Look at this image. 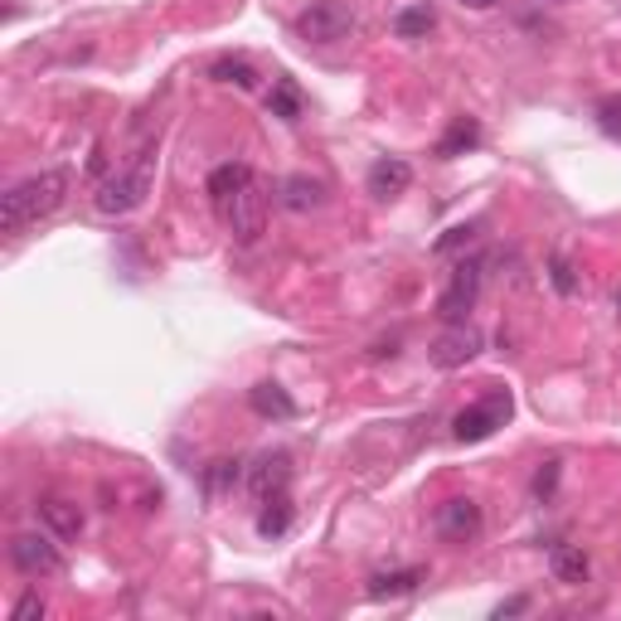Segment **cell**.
<instances>
[{"label":"cell","mask_w":621,"mask_h":621,"mask_svg":"<svg viewBox=\"0 0 621 621\" xmlns=\"http://www.w3.org/2000/svg\"><path fill=\"white\" fill-rule=\"evenodd\" d=\"M64 194H68V170H59V165L10 185L5 200H0V224H5V233L15 238L25 229H35L39 219H49V214L64 204Z\"/></svg>","instance_id":"obj_1"},{"label":"cell","mask_w":621,"mask_h":621,"mask_svg":"<svg viewBox=\"0 0 621 621\" xmlns=\"http://www.w3.org/2000/svg\"><path fill=\"white\" fill-rule=\"evenodd\" d=\"M151 175H155V147H147L137 155V165H127V170L107 175V180L98 185V214H107V219H117V214H131L141 200L151 194Z\"/></svg>","instance_id":"obj_2"},{"label":"cell","mask_w":621,"mask_h":621,"mask_svg":"<svg viewBox=\"0 0 621 621\" xmlns=\"http://www.w3.org/2000/svg\"><path fill=\"white\" fill-rule=\"evenodd\" d=\"M214 210H219L224 229H229L238 243H257L263 229H267V190H263V180L253 175V180L238 185L229 200H219Z\"/></svg>","instance_id":"obj_3"},{"label":"cell","mask_w":621,"mask_h":621,"mask_svg":"<svg viewBox=\"0 0 621 621\" xmlns=\"http://www.w3.org/2000/svg\"><path fill=\"white\" fill-rule=\"evenodd\" d=\"M296 35L306 45H340V39L355 35V5L350 0H310L296 15Z\"/></svg>","instance_id":"obj_4"},{"label":"cell","mask_w":621,"mask_h":621,"mask_svg":"<svg viewBox=\"0 0 621 621\" xmlns=\"http://www.w3.org/2000/svg\"><path fill=\"white\" fill-rule=\"evenodd\" d=\"M510 413H515L510 393L495 389V393H485V398H476L471 408H461L457 422H452V432H457V442H485L495 428H505V422H510Z\"/></svg>","instance_id":"obj_5"},{"label":"cell","mask_w":621,"mask_h":621,"mask_svg":"<svg viewBox=\"0 0 621 621\" xmlns=\"http://www.w3.org/2000/svg\"><path fill=\"white\" fill-rule=\"evenodd\" d=\"M481 277H485V263H481V257H461V263L452 267L447 292L438 296V316L447 320V326H461V320L471 316L476 296H481Z\"/></svg>","instance_id":"obj_6"},{"label":"cell","mask_w":621,"mask_h":621,"mask_svg":"<svg viewBox=\"0 0 621 621\" xmlns=\"http://www.w3.org/2000/svg\"><path fill=\"white\" fill-rule=\"evenodd\" d=\"M10 563L25 578H54L64 568V554H59L54 534H15L10 540Z\"/></svg>","instance_id":"obj_7"},{"label":"cell","mask_w":621,"mask_h":621,"mask_svg":"<svg viewBox=\"0 0 621 621\" xmlns=\"http://www.w3.org/2000/svg\"><path fill=\"white\" fill-rule=\"evenodd\" d=\"M248 491L253 500H273V495H287L292 491V457L287 452H263L253 466H248Z\"/></svg>","instance_id":"obj_8"},{"label":"cell","mask_w":621,"mask_h":621,"mask_svg":"<svg viewBox=\"0 0 621 621\" xmlns=\"http://www.w3.org/2000/svg\"><path fill=\"white\" fill-rule=\"evenodd\" d=\"M438 534L447 544H471L481 534V505L471 495H452V500L438 505Z\"/></svg>","instance_id":"obj_9"},{"label":"cell","mask_w":621,"mask_h":621,"mask_svg":"<svg viewBox=\"0 0 621 621\" xmlns=\"http://www.w3.org/2000/svg\"><path fill=\"white\" fill-rule=\"evenodd\" d=\"M481 355V330H471L461 320V326H447V335H438L428 345V359L438 369H461V365H471V359Z\"/></svg>","instance_id":"obj_10"},{"label":"cell","mask_w":621,"mask_h":621,"mask_svg":"<svg viewBox=\"0 0 621 621\" xmlns=\"http://www.w3.org/2000/svg\"><path fill=\"white\" fill-rule=\"evenodd\" d=\"M35 510L54 540H78L83 534V510H78V500H68V495H45Z\"/></svg>","instance_id":"obj_11"},{"label":"cell","mask_w":621,"mask_h":621,"mask_svg":"<svg viewBox=\"0 0 621 621\" xmlns=\"http://www.w3.org/2000/svg\"><path fill=\"white\" fill-rule=\"evenodd\" d=\"M413 185V165L398 161V155H379L375 165H369V194L375 200H393V194H403Z\"/></svg>","instance_id":"obj_12"},{"label":"cell","mask_w":621,"mask_h":621,"mask_svg":"<svg viewBox=\"0 0 621 621\" xmlns=\"http://www.w3.org/2000/svg\"><path fill=\"white\" fill-rule=\"evenodd\" d=\"M248 403H253V413H257V418H273V422L296 418V403H292V393H287L282 384H273V379H263V384H253V389H248Z\"/></svg>","instance_id":"obj_13"},{"label":"cell","mask_w":621,"mask_h":621,"mask_svg":"<svg viewBox=\"0 0 621 621\" xmlns=\"http://www.w3.org/2000/svg\"><path fill=\"white\" fill-rule=\"evenodd\" d=\"M422 578H428L422 568H393V573H375V578H369L365 593L375 597V603H384V597H408V593H418Z\"/></svg>","instance_id":"obj_14"},{"label":"cell","mask_w":621,"mask_h":621,"mask_svg":"<svg viewBox=\"0 0 621 621\" xmlns=\"http://www.w3.org/2000/svg\"><path fill=\"white\" fill-rule=\"evenodd\" d=\"M548 568H554V578H558V583H568V587L587 583V573H593L587 554H583V548H573V544H558L554 554H548Z\"/></svg>","instance_id":"obj_15"},{"label":"cell","mask_w":621,"mask_h":621,"mask_svg":"<svg viewBox=\"0 0 621 621\" xmlns=\"http://www.w3.org/2000/svg\"><path fill=\"white\" fill-rule=\"evenodd\" d=\"M267 112H273V117H282V122H302V112H306L302 88H296V83L287 78V74L273 78V92H267Z\"/></svg>","instance_id":"obj_16"},{"label":"cell","mask_w":621,"mask_h":621,"mask_svg":"<svg viewBox=\"0 0 621 621\" xmlns=\"http://www.w3.org/2000/svg\"><path fill=\"white\" fill-rule=\"evenodd\" d=\"M292 520H296L292 495H273V500H263V515H257V534H263V540H282V534L292 530Z\"/></svg>","instance_id":"obj_17"},{"label":"cell","mask_w":621,"mask_h":621,"mask_svg":"<svg viewBox=\"0 0 621 621\" xmlns=\"http://www.w3.org/2000/svg\"><path fill=\"white\" fill-rule=\"evenodd\" d=\"M277 200H282L292 214H306V210H320L326 190H320L316 180H306V175H287V180H282V194H277Z\"/></svg>","instance_id":"obj_18"},{"label":"cell","mask_w":621,"mask_h":621,"mask_svg":"<svg viewBox=\"0 0 621 621\" xmlns=\"http://www.w3.org/2000/svg\"><path fill=\"white\" fill-rule=\"evenodd\" d=\"M432 25H438V10H432L428 0H418V5H408V10L393 15V35L398 39H428Z\"/></svg>","instance_id":"obj_19"},{"label":"cell","mask_w":621,"mask_h":621,"mask_svg":"<svg viewBox=\"0 0 621 621\" xmlns=\"http://www.w3.org/2000/svg\"><path fill=\"white\" fill-rule=\"evenodd\" d=\"M248 180H253V170H248L243 161H224V165H214V170H210V200H214V204L229 200L238 185H248Z\"/></svg>","instance_id":"obj_20"},{"label":"cell","mask_w":621,"mask_h":621,"mask_svg":"<svg viewBox=\"0 0 621 621\" xmlns=\"http://www.w3.org/2000/svg\"><path fill=\"white\" fill-rule=\"evenodd\" d=\"M210 78H214V83H233V88H243V92L257 88V68L248 64V59H233V54L214 59V64H210Z\"/></svg>","instance_id":"obj_21"},{"label":"cell","mask_w":621,"mask_h":621,"mask_svg":"<svg viewBox=\"0 0 621 621\" xmlns=\"http://www.w3.org/2000/svg\"><path fill=\"white\" fill-rule=\"evenodd\" d=\"M471 147H481V127H476L471 117H457L447 137L438 141V155H442V161H452V155H461V151H471Z\"/></svg>","instance_id":"obj_22"},{"label":"cell","mask_w":621,"mask_h":621,"mask_svg":"<svg viewBox=\"0 0 621 621\" xmlns=\"http://www.w3.org/2000/svg\"><path fill=\"white\" fill-rule=\"evenodd\" d=\"M548 282L558 287V296H578V273H573V263H568L563 253L548 257Z\"/></svg>","instance_id":"obj_23"},{"label":"cell","mask_w":621,"mask_h":621,"mask_svg":"<svg viewBox=\"0 0 621 621\" xmlns=\"http://www.w3.org/2000/svg\"><path fill=\"white\" fill-rule=\"evenodd\" d=\"M597 127H603L607 137H621V92L597 102Z\"/></svg>","instance_id":"obj_24"},{"label":"cell","mask_w":621,"mask_h":621,"mask_svg":"<svg viewBox=\"0 0 621 621\" xmlns=\"http://www.w3.org/2000/svg\"><path fill=\"white\" fill-rule=\"evenodd\" d=\"M243 481V461H214L210 466V491H229Z\"/></svg>","instance_id":"obj_25"},{"label":"cell","mask_w":621,"mask_h":621,"mask_svg":"<svg viewBox=\"0 0 621 621\" xmlns=\"http://www.w3.org/2000/svg\"><path fill=\"white\" fill-rule=\"evenodd\" d=\"M45 612H49V607H45V597H39V593H29V597H20V603H15V621H39Z\"/></svg>","instance_id":"obj_26"},{"label":"cell","mask_w":621,"mask_h":621,"mask_svg":"<svg viewBox=\"0 0 621 621\" xmlns=\"http://www.w3.org/2000/svg\"><path fill=\"white\" fill-rule=\"evenodd\" d=\"M554 485H558V461H544V471L534 476V495L548 500V495H554Z\"/></svg>","instance_id":"obj_27"},{"label":"cell","mask_w":621,"mask_h":621,"mask_svg":"<svg viewBox=\"0 0 621 621\" xmlns=\"http://www.w3.org/2000/svg\"><path fill=\"white\" fill-rule=\"evenodd\" d=\"M471 233H476V229H466V224H461V229H447V238H438V253H452V248L471 243Z\"/></svg>","instance_id":"obj_28"},{"label":"cell","mask_w":621,"mask_h":621,"mask_svg":"<svg viewBox=\"0 0 621 621\" xmlns=\"http://www.w3.org/2000/svg\"><path fill=\"white\" fill-rule=\"evenodd\" d=\"M524 607H530V597H510V603H500V607H495V617H520Z\"/></svg>","instance_id":"obj_29"},{"label":"cell","mask_w":621,"mask_h":621,"mask_svg":"<svg viewBox=\"0 0 621 621\" xmlns=\"http://www.w3.org/2000/svg\"><path fill=\"white\" fill-rule=\"evenodd\" d=\"M461 5H471V10H491L495 0H461Z\"/></svg>","instance_id":"obj_30"},{"label":"cell","mask_w":621,"mask_h":621,"mask_svg":"<svg viewBox=\"0 0 621 621\" xmlns=\"http://www.w3.org/2000/svg\"><path fill=\"white\" fill-rule=\"evenodd\" d=\"M617 310H621V287H617Z\"/></svg>","instance_id":"obj_31"}]
</instances>
